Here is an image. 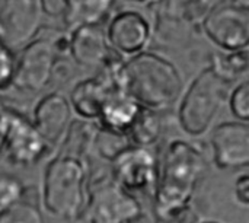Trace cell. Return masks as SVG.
<instances>
[{"instance_id": "1", "label": "cell", "mask_w": 249, "mask_h": 223, "mask_svg": "<svg viewBox=\"0 0 249 223\" xmlns=\"http://www.w3.org/2000/svg\"><path fill=\"white\" fill-rule=\"evenodd\" d=\"M206 172L207 159L198 146L184 139L169 142L152 197L156 222H174L191 212L193 197Z\"/></svg>"}, {"instance_id": "2", "label": "cell", "mask_w": 249, "mask_h": 223, "mask_svg": "<svg viewBox=\"0 0 249 223\" xmlns=\"http://www.w3.org/2000/svg\"><path fill=\"white\" fill-rule=\"evenodd\" d=\"M124 91L143 108L163 112L181 95L182 76L166 57L142 51L125 58L123 66Z\"/></svg>"}, {"instance_id": "3", "label": "cell", "mask_w": 249, "mask_h": 223, "mask_svg": "<svg viewBox=\"0 0 249 223\" xmlns=\"http://www.w3.org/2000/svg\"><path fill=\"white\" fill-rule=\"evenodd\" d=\"M89 169L77 153H60L53 158L42 178V206L55 219L80 221L89 199Z\"/></svg>"}, {"instance_id": "4", "label": "cell", "mask_w": 249, "mask_h": 223, "mask_svg": "<svg viewBox=\"0 0 249 223\" xmlns=\"http://www.w3.org/2000/svg\"><path fill=\"white\" fill-rule=\"evenodd\" d=\"M228 86L210 67L197 74L182 95L178 108V124L185 134L200 137L210 130L228 98Z\"/></svg>"}, {"instance_id": "5", "label": "cell", "mask_w": 249, "mask_h": 223, "mask_svg": "<svg viewBox=\"0 0 249 223\" xmlns=\"http://www.w3.org/2000/svg\"><path fill=\"white\" fill-rule=\"evenodd\" d=\"M212 0H153L152 37L162 44H187L194 32L201 31L200 25Z\"/></svg>"}, {"instance_id": "6", "label": "cell", "mask_w": 249, "mask_h": 223, "mask_svg": "<svg viewBox=\"0 0 249 223\" xmlns=\"http://www.w3.org/2000/svg\"><path fill=\"white\" fill-rule=\"evenodd\" d=\"M57 37L53 38L39 34L34 41L16 53L10 88L26 93H39L53 83L54 67L61 57L55 45Z\"/></svg>"}, {"instance_id": "7", "label": "cell", "mask_w": 249, "mask_h": 223, "mask_svg": "<svg viewBox=\"0 0 249 223\" xmlns=\"http://www.w3.org/2000/svg\"><path fill=\"white\" fill-rule=\"evenodd\" d=\"M200 29L223 51L247 50L249 44L248 0H219L201 20Z\"/></svg>"}, {"instance_id": "8", "label": "cell", "mask_w": 249, "mask_h": 223, "mask_svg": "<svg viewBox=\"0 0 249 223\" xmlns=\"http://www.w3.org/2000/svg\"><path fill=\"white\" fill-rule=\"evenodd\" d=\"M3 153L18 167H32L51 153V146L22 112L6 105L0 120Z\"/></svg>"}, {"instance_id": "9", "label": "cell", "mask_w": 249, "mask_h": 223, "mask_svg": "<svg viewBox=\"0 0 249 223\" xmlns=\"http://www.w3.org/2000/svg\"><path fill=\"white\" fill-rule=\"evenodd\" d=\"M143 218L137 197L124 191L112 178L89 186L82 223H134Z\"/></svg>"}, {"instance_id": "10", "label": "cell", "mask_w": 249, "mask_h": 223, "mask_svg": "<svg viewBox=\"0 0 249 223\" xmlns=\"http://www.w3.org/2000/svg\"><path fill=\"white\" fill-rule=\"evenodd\" d=\"M45 16L44 0H0V41L20 51L41 34Z\"/></svg>"}, {"instance_id": "11", "label": "cell", "mask_w": 249, "mask_h": 223, "mask_svg": "<svg viewBox=\"0 0 249 223\" xmlns=\"http://www.w3.org/2000/svg\"><path fill=\"white\" fill-rule=\"evenodd\" d=\"M111 171V178L124 191L134 197L137 194L153 197L159 174V161L153 148L127 146L112 159Z\"/></svg>"}, {"instance_id": "12", "label": "cell", "mask_w": 249, "mask_h": 223, "mask_svg": "<svg viewBox=\"0 0 249 223\" xmlns=\"http://www.w3.org/2000/svg\"><path fill=\"white\" fill-rule=\"evenodd\" d=\"M108 45L124 58L146 51L152 39V25L147 18L136 9L117 12L105 29Z\"/></svg>"}, {"instance_id": "13", "label": "cell", "mask_w": 249, "mask_h": 223, "mask_svg": "<svg viewBox=\"0 0 249 223\" xmlns=\"http://www.w3.org/2000/svg\"><path fill=\"white\" fill-rule=\"evenodd\" d=\"M213 161L223 171H245L249 167V124L225 121L210 136Z\"/></svg>"}, {"instance_id": "14", "label": "cell", "mask_w": 249, "mask_h": 223, "mask_svg": "<svg viewBox=\"0 0 249 223\" xmlns=\"http://www.w3.org/2000/svg\"><path fill=\"white\" fill-rule=\"evenodd\" d=\"M67 54L74 64L99 70L114 54L102 25H80L67 35Z\"/></svg>"}, {"instance_id": "15", "label": "cell", "mask_w": 249, "mask_h": 223, "mask_svg": "<svg viewBox=\"0 0 249 223\" xmlns=\"http://www.w3.org/2000/svg\"><path fill=\"white\" fill-rule=\"evenodd\" d=\"M71 114L69 99L60 92H50L36 102L32 124L45 142L54 148L66 137L71 123Z\"/></svg>"}, {"instance_id": "16", "label": "cell", "mask_w": 249, "mask_h": 223, "mask_svg": "<svg viewBox=\"0 0 249 223\" xmlns=\"http://www.w3.org/2000/svg\"><path fill=\"white\" fill-rule=\"evenodd\" d=\"M142 108L143 107L136 102L125 91H115L111 92L104 101L96 123L99 127L108 131L127 136Z\"/></svg>"}, {"instance_id": "17", "label": "cell", "mask_w": 249, "mask_h": 223, "mask_svg": "<svg viewBox=\"0 0 249 223\" xmlns=\"http://www.w3.org/2000/svg\"><path fill=\"white\" fill-rule=\"evenodd\" d=\"M111 91L98 76L79 80L70 93V107L82 120L98 121L101 108Z\"/></svg>"}, {"instance_id": "18", "label": "cell", "mask_w": 249, "mask_h": 223, "mask_svg": "<svg viewBox=\"0 0 249 223\" xmlns=\"http://www.w3.org/2000/svg\"><path fill=\"white\" fill-rule=\"evenodd\" d=\"M63 22L69 31L80 25H102L115 0H61Z\"/></svg>"}, {"instance_id": "19", "label": "cell", "mask_w": 249, "mask_h": 223, "mask_svg": "<svg viewBox=\"0 0 249 223\" xmlns=\"http://www.w3.org/2000/svg\"><path fill=\"white\" fill-rule=\"evenodd\" d=\"M162 112L142 108L136 121L133 123L131 129L127 133V139L133 146L142 148H153L156 142L160 139L163 123H162Z\"/></svg>"}, {"instance_id": "20", "label": "cell", "mask_w": 249, "mask_h": 223, "mask_svg": "<svg viewBox=\"0 0 249 223\" xmlns=\"http://www.w3.org/2000/svg\"><path fill=\"white\" fill-rule=\"evenodd\" d=\"M212 72L220 77L225 83L231 85L232 82L238 80L248 72L249 67V51L239 50V51H223L214 53L210 57V64L207 66Z\"/></svg>"}, {"instance_id": "21", "label": "cell", "mask_w": 249, "mask_h": 223, "mask_svg": "<svg viewBox=\"0 0 249 223\" xmlns=\"http://www.w3.org/2000/svg\"><path fill=\"white\" fill-rule=\"evenodd\" d=\"M0 223H47L38 203L26 199L25 193L19 202L0 215Z\"/></svg>"}, {"instance_id": "22", "label": "cell", "mask_w": 249, "mask_h": 223, "mask_svg": "<svg viewBox=\"0 0 249 223\" xmlns=\"http://www.w3.org/2000/svg\"><path fill=\"white\" fill-rule=\"evenodd\" d=\"M93 137H95V145H96L98 155L102 159L108 161L109 164L112 162V159L121 150H124L127 146H130V142H128L127 136L108 131V130H105V129H102L99 126H96Z\"/></svg>"}, {"instance_id": "23", "label": "cell", "mask_w": 249, "mask_h": 223, "mask_svg": "<svg viewBox=\"0 0 249 223\" xmlns=\"http://www.w3.org/2000/svg\"><path fill=\"white\" fill-rule=\"evenodd\" d=\"M26 187L19 178L10 174H0V215L19 202Z\"/></svg>"}, {"instance_id": "24", "label": "cell", "mask_w": 249, "mask_h": 223, "mask_svg": "<svg viewBox=\"0 0 249 223\" xmlns=\"http://www.w3.org/2000/svg\"><path fill=\"white\" fill-rule=\"evenodd\" d=\"M229 108L231 112L236 117L238 121H249V82L244 79L229 95Z\"/></svg>"}, {"instance_id": "25", "label": "cell", "mask_w": 249, "mask_h": 223, "mask_svg": "<svg viewBox=\"0 0 249 223\" xmlns=\"http://www.w3.org/2000/svg\"><path fill=\"white\" fill-rule=\"evenodd\" d=\"M15 64H16V53H13L0 41V91L9 89L12 86Z\"/></svg>"}, {"instance_id": "26", "label": "cell", "mask_w": 249, "mask_h": 223, "mask_svg": "<svg viewBox=\"0 0 249 223\" xmlns=\"http://www.w3.org/2000/svg\"><path fill=\"white\" fill-rule=\"evenodd\" d=\"M235 199L238 204L244 209H248L249 206V175L248 172H241L238 178L235 180V187H233Z\"/></svg>"}, {"instance_id": "27", "label": "cell", "mask_w": 249, "mask_h": 223, "mask_svg": "<svg viewBox=\"0 0 249 223\" xmlns=\"http://www.w3.org/2000/svg\"><path fill=\"white\" fill-rule=\"evenodd\" d=\"M196 216H194V213L193 212H188L185 216H182L181 219H177V221H174V222H169V223H196ZM159 223V222H156Z\"/></svg>"}, {"instance_id": "28", "label": "cell", "mask_w": 249, "mask_h": 223, "mask_svg": "<svg viewBox=\"0 0 249 223\" xmlns=\"http://www.w3.org/2000/svg\"><path fill=\"white\" fill-rule=\"evenodd\" d=\"M4 108H6V105L1 102V99H0V120H1V115H3V112H4ZM3 153V143H1V136H0V155Z\"/></svg>"}, {"instance_id": "29", "label": "cell", "mask_w": 249, "mask_h": 223, "mask_svg": "<svg viewBox=\"0 0 249 223\" xmlns=\"http://www.w3.org/2000/svg\"><path fill=\"white\" fill-rule=\"evenodd\" d=\"M201 223H219V222H214V221H204V222Z\"/></svg>"}, {"instance_id": "30", "label": "cell", "mask_w": 249, "mask_h": 223, "mask_svg": "<svg viewBox=\"0 0 249 223\" xmlns=\"http://www.w3.org/2000/svg\"><path fill=\"white\" fill-rule=\"evenodd\" d=\"M134 223H136V222H134Z\"/></svg>"}]
</instances>
